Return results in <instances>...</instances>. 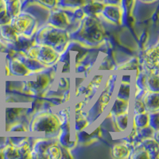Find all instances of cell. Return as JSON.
Returning <instances> with one entry per match:
<instances>
[{"instance_id": "5", "label": "cell", "mask_w": 159, "mask_h": 159, "mask_svg": "<svg viewBox=\"0 0 159 159\" xmlns=\"http://www.w3.org/2000/svg\"><path fill=\"white\" fill-rule=\"evenodd\" d=\"M25 52L29 57L47 67L57 65L62 55L49 45L37 44L35 42Z\"/></svg>"}, {"instance_id": "9", "label": "cell", "mask_w": 159, "mask_h": 159, "mask_svg": "<svg viewBox=\"0 0 159 159\" xmlns=\"http://www.w3.org/2000/svg\"><path fill=\"white\" fill-rule=\"evenodd\" d=\"M159 93L158 92L146 91L142 96L143 101L145 104L146 110L149 113L156 112L159 111Z\"/></svg>"}, {"instance_id": "7", "label": "cell", "mask_w": 159, "mask_h": 159, "mask_svg": "<svg viewBox=\"0 0 159 159\" xmlns=\"http://www.w3.org/2000/svg\"><path fill=\"white\" fill-rule=\"evenodd\" d=\"M139 66L143 69H158L159 55L158 42L147 48L143 52V56L139 57Z\"/></svg>"}, {"instance_id": "19", "label": "cell", "mask_w": 159, "mask_h": 159, "mask_svg": "<svg viewBox=\"0 0 159 159\" xmlns=\"http://www.w3.org/2000/svg\"><path fill=\"white\" fill-rule=\"evenodd\" d=\"M0 158H4L3 145H0Z\"/></svg>"}, {"instance_id": "4", "label": "cell", "mask_w": 159, "mask_h": 159, "mask_svg": "<svg viewBox=\"0 0 159 159\" xmlns=\"http://www.w3.org/2000/svg\"><path fill=\"white\" fill-rule=\"evenodd\" d=\"M11 24L16 32L27 38H34L40 28V23L34 15L26 11H22L11 18Z\"/></svg>"}, {"instance_id": "20", "label": "cell", "mask_w": 159, "mask_h": 159, "mask_svg": "<svg viewBox=\"0 0 159 159\" xmlns=\"http://www.w3.org/2000/svg\"><path fill=\"white\" fill-rule=\"evenodd\" d=\"M140 1L145 2V3H152V2H154V1H156V2H157V0H140Z\"/></svg>"}, {"instance_id": "8", "label": "cell", "mask_w": 159, "mask_h": 159, "mask_svg": "<svg viewBox=\"0 0 159 159\" xmlns=\"http://www.w3.org/2000/svg\"><path fill=\"white\" fill-rule=\"evenodd\" d=\"M107 119L111 120L112 127L114 128L113 131H115L116 133L125 134L127 130H129V129H130L129 127H130V123H131V110L123 112V113Z\"/></svg>"}, {"instance_id": "2", "label": "cell", "mask_w": 159, "mask_h": 159, "mask_svg": "<svg viewBox=\"0 0 159 159\" xmlns=\"http://www.w3.org/2000/svg\"><path fill=\"white\" fill-rule=\"evenodd\" d=\"M61 127V120L53 109L35 111L29 121V132L45 133V137L57 136Z\"/></svg>"}, {"instance_id": "6", "label": "cell", "mask_w": 159, "mask_h": 159, "mask_svg": "<svg viewBox=\"0 0 159 159\" xmlns=\"http://www.w3.org/2000/svg\"><path fill=\"white\" fill-rule=\"evenodd\" d=\"M124 14L125 10L123 6L104 4L103 9L96 18H99L103 25L106 24L111 26H119L123 24Z\"/></svg>"}, {"instance_id": "15", "label": "cell", "mask_w": 159, "mask_h": 159, "mask_svg": "<svg viewBox=\"0 0 159 159\" xmlns=\"http://www.w3.org/2000/svg\"><path fill=\"white\" fill-rule=\"evenodd\" d=\"M37 3L42 6L44 7H46L49 10L56 8L58 5L59 0H34Z\"/></svg>"}, {"instance_id": "1", "label": "cell", "mask_w": 159, "mask_h": 159, "mask_svg": "<svg viewBox=\"0 0 159 159\" xmlns=\"http://www.w3.org/2000/svg\"><path fill=\"white\" fill-rule=\"evenodd\" d=\"M70 39L84 48L99 49L107 41L106 29L99 18L84 14L77 26L70 32Z\"/></svg>"}, {"instance_id": "10", "label": "cell", "mask_w": 159, "mask_h": 159, "mask_svg": "<svg viewBox=\"0 0 159 159\" xmlns=\"http://www.w3.org/2000/svg\"><path fill=\"white\" fill-rule=\"evenodd\" d=\"M131 147L126 143L122 141L121 143H116L111 147L112 157L114 158H129Z\"/></svg>"}, {"instance_id": "3", "label": "cell", "mask_w": 159, "mask_h": 159, "mask_svg": "<svg viewBox=\"0 0 159 159\" xmlns=\"http://www.w3.org/2000/svg\"><path fill=\"white\" fill-rule=\"evenodd\" d=\"M34 42L49 45L61 54H63L70 45V33L67 30L45 23L37 31L34 35Z\"/></svg>"}, {"instance_id": "13", "label": "cell", "mask_w": 159, "mask_h": 159, "mask_svg": "<svg viewBox=\"0 0 159 159\" xmlns=\"http://www.w3.org/2000/svg\"><path fill=\"white\" fill-rule=\"evenodd\" d=\"M4 2L6 3L8 15H10L11 18L18 15L24 7L22 0H4Z\"/></svg>"}, {"instance_id": "14", "label": "cell", "mask_w": 159, "mask_h": 159, "mask_svg": "<svg viewBox=\"0 0 159 159\" xmlns=\"http://www.w3.org/2000/svg\"><path fill=\"white\" fill-rule=\"evenodd\" d=\"M11 18L8 15L6 3L4 0H0V25L1 24L10 23Z\"/></svg>"}, {"instance_id": "12", "label": "cell", "mask_w": 159, "mask_h": 159, "mask_svg": "<svg viewBox=\"0 0 159 159\" xmlns=\"http://www.w3.org/2000/svg\"><path fill=\"white\" fill-rule=\"evenodd\" d=\"M131 125L137 129L145 128L150 126V113L131 114Z\"/></svg>"}, {"instance_id": "18", "label": "cell", "mask_w": 159, "mask_h": 159, "mask_svg": "<svg viewBox=\"0 0 159 159\" xmlns=\"http://www.w3.org/2000/svg\"><path fill=\"white\" fill-rule=\"evenodd\" d=\"M7 50H10V49H8L7 45L2 42V39L0 38V53H6Z\"/></svg>"}, {"instance_id": "16", "label": "cell", "mask_w": 159, "mask_h": 159, "mask_svg": "<svg viewBox=\"0 0 159 159\" xmlns=\"http://www.w3.org/2000/svg\"><path fill=\"white\" fill-rule=\"evenodd\" d=\"M158 111L150 113V127H152L154 130H158Z\"/></svg>"}, {"instance_id": "11", "label": "cell", "mask_w": 159, "mask_h": 159, "mask_svg": "<svg viewBox=\"0 0 159 159\" xmlns=\"http://www.w3.org/2000/svg\"><path fill=\"white\" fill-rule=\"evenodd\" d=\"M144 70L146 71V84L147 90L158 92V69Z\"/></svg>"}, {"instance_id": "17", "label": "cell", "mask_w": 159, "mask_h": 159, "mask_svg": "<svg viewBox=\"0 0 159 159\" xmlns=\"http://www.w3.org/2000/svg\"><path fill=\"white\" fill-rule=\"evenodd\" d=\"M103 4H112V5L123 6V0H103Z\"/></svg>"}]
</instances>
